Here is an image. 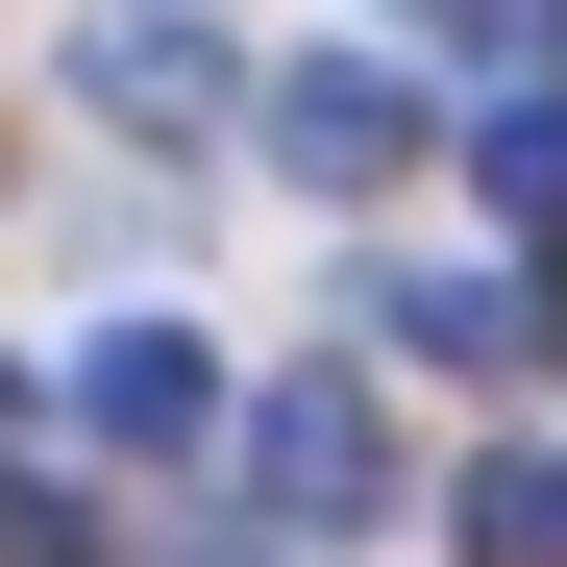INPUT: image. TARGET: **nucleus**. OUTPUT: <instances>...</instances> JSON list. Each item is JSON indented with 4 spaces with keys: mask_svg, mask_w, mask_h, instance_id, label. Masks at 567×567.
<instances>
[{
    "mask_svg": "<svg viewBox=\"0 0 567 567\" xmlns=\"http://www.w3.org/2000/svg\"><path fill=\"white\" fill-rule=\"evenodd\" d=\"M271 494L346 518V494H370V395H271Z\"/></svg>",
    "mask_w": 567,
    "mask_h": 567,
    "instance_id": "4",
    "label": "nucleus"
},
{
    "mask_svg": "<svg viewBox=\"0 0 567 567\" xmlns=\"http://www.w3.org/2000/svg\"><path fill=\"white\" fill-rule=\"evenodd\" d=\"M74 74H100V124H198V100H223V25H198V0H124Z\"/></svg>",
    "mask_w": 567,
    "mask_h": 567,
    "instance_id": "1",
    "label": "nucleus"
},
{
    "mask_svg": "<svg viewBox=\"0 0 567 567\" xmlns=\"http://www.w3.org/2000/svg\"><path fill=\"white\" fill-rule=\"evenodd\" d=\"M494 198H518V223H567V100H518V124H494Z\"/></svg>",
    "mask_w": 567,
    "mask_h": 567,
    "instance_id": "7",
    "label": "nucleus"
},
{
    "mask_svg": "<svg viewBox=\"0 0 567 567\" xmlns=\"http://www.w3.org/2000/svg\"><path fill=\"white\" fill-rule=\"evenodd\" d=\"M468 567H567V468H494L468 494Z\"/></svg>",
    "mask_w": 567,
    "mask_h": 567,
    "instance_id": "6",
    "label": "nucleus"
},
{
    "mask_svg": "<svg viewBox=\"0 0 567 567\" xmlns=\"http://www.w3.org/2000/svg\"><path fill=\"white\" fill-rule=\"evenodd\" d=\"M271 148H297V173H395L420 100H395V74H297V100H271Z\"/></svg>",
    "mask_w": 567,
    "mask_h": 567,
    "instance_id": "2",
    "label": "nucleus"
},
{
    "mask_svg": "<svg viewBox=\"0 0 567 567\" xmlns=\"http://www.w3.org/2000/svg\"><path fill=\"white\" fill-rule=\"evenodd\" d=\"M100 420H124V444H198V420H223V370L173 346V321H124V346H100Z\"/></svg>",
    "mask_w": 567,
    "mask_h": 567,
    "instance_id": "3",
    "label": "nucleus"
},
{
    "mask_svg": "<svg viewBox=\"0 0 567 567\" xmlns=\"http://www.w3.org/2000/svg\"><path fill=\"white\" fill-rule=\"evenodd\" d=\"M395 346H444V370H518V297H494V271H420V297H395Z\"/></svg>",
    "mask_w": 567,
    "mask_h": 567,
    "instance_id": "5",
    "label": "nucleus"
}]
</instances>
